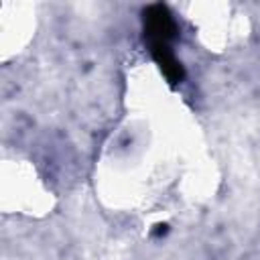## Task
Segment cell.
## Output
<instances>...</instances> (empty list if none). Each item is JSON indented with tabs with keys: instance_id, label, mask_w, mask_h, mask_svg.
Here are the masks:
<instances>
[{
	"instance_id": "6da1fadb",
	"label": "cell",
	"mask_w": 260,
	"mask_h": 260,
	"mask_svg": "<svg viewBox=\"0 0 260 260\" xmlns=\"http://www.w3.org/2000/svg\"><path fill=\"white\" fill-rule=\"evenodd\" d=\"M142 16L144 37L148 39V45H171V41L177 35V26L167 6L152 4L142 12Z\"/></svg>"
}]
</instances>
